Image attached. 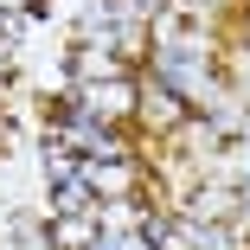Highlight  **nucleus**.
Masks as SVG:
<instances>
[{
    "label": "nucleus",
    "instance_id": "nucleus-1",
    "mask_svg": "<svg viewBox=\"0 0 250 250\" xmlns=\"http://www.w3.org/2000/svg\"><path fill=\"white\" fill-rule=\"evenodd\" d=\"M77 109L83 116H103V122H122L128 109H135V83L116 71V77H90L83 90H77Z\"/></svg>",
    "mask_w": 250,
    "mask_h": 250
},
{
    "label": "nucleus",
    "instance_id": "nucleus-2",
    "mask_svg": "<svg viewBox=\"0 0 250 250\" xmlns=\"http://www.w3.org/2000/svg\"><path fill=\"white\" fill-rule=\"evenodd\" d=\"M231 206H237V192H231V186H199V192L186 199V218H192V225H225Z\"/></svg>",
    "mask_w": 250,
    "mask_h": 250
},
{
    "label": "nucleus",
    "instance_id": "nucleus-3",
    "mask_svg": "<svg viewBox=\"0 0 250 250\" xmlns=\"http://www.w3.org/2000/svg\"><path fill=\"white\" fill-rule=\"evenodd\" d=\"M135 103H141V116L154 122V128H180V96H173V83H154V90H135Z\"/></svg>",
    "mask_w": 250,
    "mask_h": 250
},
{
    "label": "nucleus",
    "instance_id": "nucleus-4",
    "mask_svg": "<svg viewBox=\"0 0 250 250\" xmlns=\"http://www.w3.org/2000/svg\"><path fill=\"white\" fill-rule=\"evenodd\" d=\"M52 244H58V250H90V244H96V225H90V218H77V212H71V218H64V225H58V237H52Z\"/></svg>",
    "mask_w": 250,
    "mask_h": 250
}]
</instances>
